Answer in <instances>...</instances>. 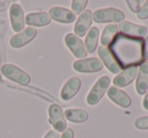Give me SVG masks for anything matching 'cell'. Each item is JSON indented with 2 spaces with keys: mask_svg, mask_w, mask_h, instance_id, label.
<instances>
[{
  "mask_svg": "<svg viewBox=\"0 0 148 138\" xmlns=\"http://www.w3.org/2000/svg\"><path fill=\"white\" fill-rule=\"evenodd\" d=\"M108 49L121 69L137 67L145 62L144 40L141 38L117 34Z\"/></svg>",
  "mask_w": 148,
  "mask_h": 138,
  "instance_id": "6da1fadb",
  "label": "cell"
},
{
  "mask_svg": "<svg viewBox=\"0 0 148 138\" xmlns=\"http://www.w3.org/2000/svg\"><path fill=\"white\" fill-rule=\"evenodd\" d=\"M110 83H111V79H110L109 76L103 75V76L99 77L97 80V82L95 83V85L92 87V89L89 91L88 95H87V104L90 106L97 105L103 99V95L109 89Z\"/></svg>",
  "mask_w": 148,
  "mask_h": 138,
  "instance_id": "7a4b0ae2",
  "label": "cell"
},
{
  "mask_svg": "<svg viewBox=\"0 0 148 138\" xmlns=\"http://www.w3.org/2000/svg\"><path fill=\"white\" fill-rule=\"evenodd\" d=\"M92 19L97 23H122L124 21V13L121 10L113 7L97 9L92 13Z\"/></svg>",
  "mask_w": 148,
  "mask_h": 138,
  "instance_id": "3957f363",
  "label": "cell"
},
{
  "mask_svg": "<svg viewBox=\"0 0 148 138\" xmlns=\"http://www.w3.org/2000/svg\"><path fill=\"white\" fill-rule=\"evenodd\" d=\"M1 72L6 78L14 81L21 85H27L31 82V77L27 72L21 70L12 64H4L1 68Z\"/></svg>",
  "mask_w": 148,
  "mask_h": 138,
  "instance_id": "277c9868",
  "label": "cell"
},
{
  "mask_svg": "<svg viewBox=\"0 0 148 138\" xmlns=\"http://www.w3.org/2000/svg\"><path fill=\"white\" fill-rule=\"evenodd\" d=\"M74 70L80 73H92L103 69V62L97 58H86L77 60L73 63Z\"/></svg>",
  "mask_w": 148,
  "mask_h": 138,
  "instance_id": "5b68a950",
  "label": "cell"
},
{
  "mask_svg": "<svg viewBox=\"0 0 148 138\" xmlns=\"http://www.w3.org/2000/svg\"><path fill=\"white\" fill-rule=\"evenodd\" d=\"M49 121L52 124L56 131L63 132L67 129V123H66L65 116H64L63 110L57 104H52L49 107Z\"/></svg>",
  "mask_w": 148,
  "mask_h": 138,
  "instance_id": "8992f818",
  "label": "cell"
},
{
  "mask_svg": "<svg viewBox=\"0 0 148 138\" xmlns=\"http://www.w3.org/2000/svg\"><path fill=\"white\" fill-rule=\"evenodd\" d=\"M65 44L74 56L78 59H84L87 55L84 44L74 34H67L65 36Z\"/></svg>",
  "mask_w": 148,
  "mask_h": 138,
  "instance_id": "52a82bcc",
  "label": "cell"
},
{
  "mask_svg": "<svg viewBox=\"0 0 148 138\" xmlns=\"http://www.w3.org/2000/svg\"><path fill=\"white\" fill-rule=\"evenodd\" d=\"M118 27H119V31L121 32V34L130 36V37L143 39L147 35V29L144 25H135V23H132L128 21H123L122 23H120Z\"/></svg>",
  "mask_w": 148,
  "mask_h": 138,
  "instance_id": "ba28073f",
  "label": "cell"
},
{
  "mask_svg": "<svg viewBox=\"0 0 148 138\" xmlns=\"http://www.w3.org/2000/svg\"><path fill=\"white\" fill-rule=\"evenodd\" d=\"M9 17L12 30L16 33L21 32L25 29V15H23V8L18 4H12L9 9Z\"/></svg>",
  "mask_w": 148,
  "mask_h": 138,
  "instance_id": "9c48e42d",
  "label": "cell"
},
{
  "mask_svg": "<svg viewBox=\"0 0 148 138\" xmlns=\"http://www.w3.org/2000/svg\"><path fill=\"white\" fill-rule=\"evenodd\" d=\"M37 36V30L34 27H27L21 33L13 36L10 39V46L12 48H21L32 42Z\"/></svg>",
  "mask_w": 148,
  "mask_h": 138,
  "instance_id": "30bf717a",
  "label": "cell"
},
{
  "mask_svg": "<svg viewBox=\"0 0 148 138\" xmlns=\"http://www.w3.org/2000/svg\"><path fill=\"white\" fill-rule=\"evenodd\" d=\"M49 15L50 17H52V19L61 23H71L75 21V19H76V15L71 10L59 6L52 7L49 11Z\"/></svg>",
  "mask_w": 148,
  "mask_h": 138,
  "instance_id": "8fae6325",
  "label": "cell"
},
{
  "mask_svg": "<svg viewBox=\"0 0 148 138\" xmlns=\"http://www.w3.org/2000/svg\"><path fill=\"white\" fill-rule=\"evenodd\" d=\"M91 23H92V13L90 10H84L79 15L76 23L74 25V32L76 36L83 37L90 27Z\"/></svg>",
  "mask_w": 148,
  "mask_h": 138,
  "instance_id": "7c38bea8",
  "label": "cell"
},
{
  "mask_svg": "<svg viewBox=\"0 0 148 138\" xmlns=\"http://www.w3.org/2000/svg\"><path fill=\"white\" fill-rule=\"evenodd\" d=\"M108 97L109 99H111L116 105L120 106L122 108H128L131 106V99L130 97L123 91L122 89H120L119 87H111L108 91Z\"/></svg>",
  "mask_w": 148,
  "mask_h": 138,
  "instance_id": "4fadbf2b",
  "label": "cell"
},
{
  "mask_svg": "<svg viewBox=\"0 0 148 138\" xmlns=\"http://www.w3.org/2000/svg\"><path fill=\"white\" fill-rule=\"evenodd\" d=\"M97 53H99V56L101 58V62L105 64L106 67L110 70V72H112L113 74H118L122 70L107 47H103V46L99 47Z\"/></svg>",
  "mask_w": 148,
  "mask_h": 138,
  "instance_id": "5bb4252c",
  "label": "cell"
},
{
  "mask_svg": "<svg viewBox=\"0 0 148 138\" xmlns=\"http://www.w3.org/2000/svg\"><path fill=\"white\" fill-rule=\"evenodd\" d=\"M81 87V80L78 77H71L66 81L61 91V99L63 101H69L79 91Z\"/></svg>",
  "mask_w": 148,
  "mask_h": 138,
  "instance_id": "9a60e30c",
  "label": "cell"
},
{
  "mask_svg": "<svg viewBox=\"0 0 148 138\" xmlns=\"http://www.w3.org/2000/svg\"><path fill=\"white\" fill-rule=\"evenodd\" d=\"M137 73H138L137 67H132V68L125 69V70L122 71L121 73H119V74L114 78V80H113L114 85H115L116 87H127V85H129L130 83L136 78Z\"/></svg>",
  "mask_w": 148,
  "mask_h": 138,
  "instance_id": "2e32d148",
  "label": "cell"
},
{
  "mask_svg": "<svg viewBox=\"0 0 148 138\" xmlns=\"http://www.w3.org/2000/svg\"><path fill=\"white\" fill-rule=\"evenodd\" d=\"M136 91L138 95H145L148 91V62L140 65L136 78Z\"/></svg>",
  "mask_w": 148,
  "mask_h": 138,
  "instance_id": "e0dca14e",
  "label": "cell"
},
{
  "mask_svg": "<svg viewBox=\"0 0 148 138\" xmlns=\"http://www.w3.org/2000/svg\"><path fill=\"white\" fill-rule=\"evenodd\" d=\"M25 23L32 27H45L48 25L51 21L49 13L47 12H32L25 16Z\"/></svg>",
  "mask_w": 148,
  "mask_h": 138,
  "instance_id": "ac0fdd59",
  "label": "cell"
},
{
  "mask_svg": "<svg viewBox=\"0 0 148 138\" xmlns=\"http://www.w3.org/2000/svg\"><path fill=\"white\" fill-rule=\"evenodd\" d=\"M64 116L72 123H83L88 119L87 112L81 109H67L64 113Z\"/></svg>",
  "mask_w": 148,
  "mask_h": 138,
  "instance_id": "d6986e66",
  "label": "cell"
},
{
  "mask_svg": "<svg viewBox=\"0 0 148 138\" xmlns=\"http://www.w3.org/2000/svg\"><path fill=\"white\" fill-rule=\"evenodd\" d=\"M99 32L97 27H92L87 33L85 38V49L87 53H93L95 51L99 43Z\"/></svg>",
  "mask_w": 148,
  "mask_h": 138,
  "instance_id": "ffe728a7",
  "label": "cell"
},
{
  "mask_svg": "<svg viewBox=\"0 0 148 138\" xmlns=\"http://www.w3.org/2000/svg\"><path fill=\"white\" fill-rule=\"evenodd\" d=\"M117 34H119V27H118L117 25H115V23L108 25L103 29V34H101V43L103 45V47L109 46Z\"/></svg>",
  "mask_w": 148,
  "mask_h": 138,
  "instance_id": "44dd1931",
  "label": "cell"
},
{
  "mask_svg": "<svg viewBox=\"0 0 148 138\" xmlns=\"http://www.w3.org/2000/svg\"><path fill=\"white\" fill-rule=\"evenodd\" d=\"M87 0H73L71 2V9L74 14H81L87 5Z\"/></svg>",
  "mask_w": 148,
  "mask_h": 138,
  "instance_id": "7402d4cb",
  "label": "cell"
},
{
  "mask_svg": "<svg viewBox=\"0 0 148 138\" xmlns=\"http://www.w3.org/2000/svg\"><path fill=\"white\" fill-rule=\"evenodd\" d=\"M134 125H135V127L137 128V129H140V130L148 129V116L137 118L135 123H134Z\"/></svg>",
  "mask_w": 148,
  "mask_h": 138,
  "instance_id": "603a6c76",
  "label": "cell"
},
{
  "mask_svg": "<svg viewBox=\"0 0 148 138\" xmlns=\"http://www.w3.org/2000/svg\"><path fill=\"white\" fill-rule=\"evenodd\" d=\"M126 3H127L130 10L134 13L139 12L140 8H141V4H142V2L140 1V0H127Z\"/></svg>",
  "mask_w": 148,
  "mask_h": 138,
  "instance_id": "cb8c5ba5",
  "label": "cell"
},
{
  "mask_svg": "<svg viewBox=\"0 0 148 138\" xmlns=\"http://www.w3.org/2000/svg\"><path fill=\"white\" fill-rule=\"evenodd\" d=\"M137 17L141 21L148 19V1H146L144 3V5H142L141 8H140L139 12L137 13Z\"/></svg>",
  "mask_w": 148,
  "mask_h": 138,
  "instance_id": "d4e9b609",
  "label": "cell"
},
{
  "mask_svg": "<svg viewBox=\"0 0 148 138\" xmlns=\"http://www.w3.org/2000/svg\"><path fill=\"white\" fill-rule=\"evenodd\" d=\"M61 138H74V132H73V130L70 129V128L66 129L65 131H63V133H62Z\"/></svg>",
  "mask_w": 148,
  "mask_h": 138,
  "instance_id": "484cf974",
  "label": "cell"
},
{
  "mask_svg": "<svg viewBox=\"0 0 148 138\" xmlns=\"http://www.w3.org/2000/svg\"><path fill=\"white\" fill-rule=\"evenodd\" d=\"M144 60L145 62H148V34L144 41Z\"/></svg>",
  "mask_w": 148,
  "mask_h": 138,
  "instance_id": "4316f807",
  "label": "cell"
},
{
  "mask_svg": "<svg viewBox=\"0 0 148 138\" xmlns=\"http://www.w3.org/2000/svg\"><path fill=\"white\" fill-rule=\"evenodd\" d=\"M59 137H60L59 133H58L56 130H50V131L46 134L44 138H59Z\"/></svg>",
  "mask_w": 148,
  "mask_h": 138,
  "instance_id": "83f0119b",
  "label": "cell"
},
{
  "mask_svg": "<svg viewBox=\"0 0 148 138\" xmlns=\"http://www.w3.org/2000/svg\"><path fill=\"white\" fill-rule=\"evenodd\" d=\"M143 107H144V109H145V110H148V91H147V93L145 95V97H144Z\"/></svg>",
  "mask_w": 148,
  "mask_h": 138,
  "instance_id": "f1b7e54d",
  "label": "cell"
}]
</instances>
